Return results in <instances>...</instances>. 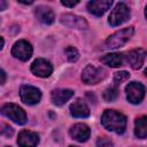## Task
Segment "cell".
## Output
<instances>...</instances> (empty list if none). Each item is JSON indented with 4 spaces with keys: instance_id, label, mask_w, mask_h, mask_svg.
<instances>
[{
    "instance_id": "obj_1",
    "label": "cell",
    "mask_w": 147,
    "mask_h": 147,
    "mask_svg": "<svg viewBox=\"0 0 147 147\" xmlns=\"http://www.w3.org/2000/svg\"><path fill=\"white\" fill-rule=\"evenodd\" d=\"M101 124L108 131L116 132L118 134L123 133L126 127V117L115 110L107 109L101 116Z\"/></svg>"
},
{
    "instance_id": "obj_2",
    "label": "cell",
    "mask_w": 147,
    "mask_h": 147,
    "mask_svg": "<svg viewBox=\"0 0 147 147\" xmlns=\"http://www.w3.org/2000/svg\"><path fill=\"white\" fill-rule=\"evenodd\" d=\"M133 32H134L133 26H129V28H125L123 30H119V31L115 32L114 34H111L110 37L107 38V40L105 42V47L110 48V49L122 47L132 37Z\"/></svg>"
},
{
    "instance_id": "obj_3",
    "label": "cell",
    "mask_w": 147,
    "mask_h": 147,
    "mask_svg": "<svg viewBox=\"0 0 147 147\" xmlns=\"http://www.w3.org/2000/svg\"><path fill=\"white\" fill-rule=\"evenodd\" d=\"M107 77V71L101 68V67H95L92 64H88L82 74V80L85 84L92 85V84H98L101 80H103Z\"/></svg>"
},
{
    "instance_id": "obj_4",
    "label": "cell",
    "mask_w": 147,
    "mask_h": 147,
    "mask_svg": "<svg viewBox=\"0 0 147 147\" xmlns=\"http://www.w3.org/2000/svg\"><path fill=\"white\" fill-rule=\"evenodd\" d=\"M1 113H2V115H5L6 117H8L9 119H11L13 122H15L16 124H20V125L25 124L28 121L25 111L21 107H18L17 105H14V103L3 105L1 107Z\"/></svg>"
},
{
    "instance_id": "obj_5",
    "label": "cell",
    "mask_w": 147,
    "mask_h": 147,
    "mask_svg": "<svg viewBox=\"0 0 147 147\" xmlns=\"http://www.w3.org/2000/svg\"><path fill=\"white\" fill-rule=\"evenodd\" d=\"M130 18V9L124 2H119L115 6V8L111 10L108 22L111 26H117L124 22H126Z\"/></svg>"
},
{
    "instance_id": "obj_6",
    "label": "cell",
    "mask_w": 147,
    "mask_h": 147,
    "mask_svg": "<svg viewBox=\"0 0 147 147\" xmlns=\"http://www.w3.org/2000/svg\"><path fill=\"white\" fill-rule=\"evenodd\" d=\"M126 98L131 103H140L145 96V87L141 83L131 82L125 88Z\"/></svg>"
},
{
    "instance_id": "obj_7",
    "label": "cell",
    "mask_w": 147,
    "mask_h": 147,
    "mask_svg": "<svg viewBox=\"0 0 147 147\" xmlns=\"http://www.w3.org/2000/svg\"><path fill=\"white\" fill-rule=\"evenodd\" d=\"M11 55L18 60L28 61L32 55V46L26 40H18L11 48Z\"/></svg>"
},
{
    "instance_id": "obj_8",
    "label": "cell",
    "mask_w": 147,
    "mask_h": 147,
    "mask_svg": "<svg viewBox=\"0 0 147 147\" xmlns=\"http://www.w3.org/2000/svg\"><path fill=\"white\" fill-rule=\"evenodd\" d=\"M21 100L26 105H36L40 101L41 93L37 87L30 85H23L20 90Z\"/></svg>"
},
{
    "instance_id": "obj_9",
    "label": "cell",
    "mask_w": 147,
    "mask_h": 147,
    "mask_svg": "<svg viewBox=\"0 0 147 147\" xmlns=\"http://www.w3.org/2000/svg\"><path fill=\"white\" fill-rule=\"evenodd\" d=\"M60 21H61L62 24H64L65 26L71 28V29L85 30V29L88 28L87 22L83 17L77 16V15H74V14H63L61 16Z\"/></svg>"
},
{
    "instance_id": "obj_10",
    "label": "cell",
    "mask_w": 147,
    "mask_h": 147,
    "mask_svg": "<svg viewBox=\"0 0 147 147\" xmlns=\"http://www.w3.org/2000/svg\"><path fill=\"white\" fill-rule=\"evenodd\" d=\"M31 71L36 76H38V77L46 78V77L51 76V74L53 71V67H52V64L47 60H45V59H37L31 64Z\"/></svg>"
},
{
    "instance_id": "obj_11",
    "label": "cell",
    "mask_w": 147,
    "mask_h": 147,
    "mask_svg": "<svg viewBox=\"0 0 147 147\" xmlns=\"http://www.w3.org/2000/svg\"><path fill=\"white\" fill-rule=\"evenodd\" d=\"M147 56V52L142 48H136V49H132L127 53L126 55V61L127 63L130 64V67L132 69H139L142 64H144V61Z\"/></svg>"
},
{
    "instance_id": "obj_12",
    "label": "cell",
    "mask_w": 147,
    "mask_h": 147,
    "mask_svg": "<svg viewBox=\"0 0 147 147\" xmlns=\"http://www.w3.org/2000/svg\"><path fill=\"white\" fill-rule=\"evenodd\" d=\"M39 142V136L36 132L23 130L18 133L17 144L20 147H36Z\"/></svg>"
},
{
    "instance_id": "obj_13",
    "label": "cell",
    "mask_w": 147,
    "mask_h": 147,
    "mask_svg": "<svg viewBox=\"0 0 147 147\" xmlns=\"http://www.w3.org/2000/svg\"><path fill=\"white\" fill-rule=\"evenodd\" d=\"M111 5V0H92L87 3V10L95 16H102Z\"/></svg>"
},
{
    "instance_id": "obj_14",
    "label": "cell",
    "mask_w": 147,
    "mask_h": 147,
    "mask_svg": "<svg viewBox=\"0 0 147 147\" xmlns=\"http://www.w3.org/2000/svg\"><path fill=\"white\" fill-rule=\"evenodd\" d=\"M69 133H70L72 139H75V140H77L79 142H84L90 138L91 131H90V127L86 124L77 123V124L71 126Z\"/></svg>"
},
{
    "instance_id": "obj_15",
    "label": "cell",
    "mask_w": 147,
    "mask_h": 147,
    "mask_svg": "<svg viewBox=\"0 0 147 147\" xmlns=\"http://www.w3.org/2000/svg\"><path fill=\"white\" fill-rule=\"evenodd\" d=\"M70 114L74 117H87L90 116V108L82 99H76L70 106Z\"/></svg>"
},
{
    "instance_id": "obj_16",
    "label": "cell",
    "mask_w": 147,
    "mask_h": 147,
    "mask_svg": "<svg viewBox=\"0 0 147 147\" xmlns=\"http://www.w3.org/2000/svg\"><path fill=\"white\" fill-rule=\"evenodd\" d=\"M34 15L38 18V21H40L44 24H52L55 20V15H54L53 10L45 6L37 7L34 10Z\"/></svg>"
},
{
    "instance_id": "obj_17",
    "label": "cell",
    "mask_w": 147,
    "mask_h": 147,
    "mask_svg": "<svg viewBox=\"0 0 147 147\" xmlns=\"http://www.w3.org/2000/svg\"><path fill=\"white\" fill-rule=\"evenodd\" d=\"M74 95V91L63 88V90H54L52 92V102L56 106H62L64 105L69 99H71Z\"/></svg>"
},
{
    "instance_id": "obj_18",
    "label": "cell",
    "mask_w": 147,
    "mask_h": 147,
    "mask_svg": "<svg viewBox=\"0 0 147 147\" xmlns=\"http://www.w3.org/2000/svg\"><path fill=\"white\" fill-rule=\"evenodd\" d=\"M100 61L103 64H107L111 68H117L123 64L124 56H123V54H119V53H110V54H106L105 56H102L100 59Z\"/></svg>"
},
{
    "instance_id": "obj_19",
    "label": "cell",
    "mask_w": 147,
    "mask_h": 147,
    "mask_svg": "<svg viewBox=\"0 0 147 147\" xmlns=\"http://www.w3.org/2000/svg\"><path fill=\"white\" fill-rule=\"evenodd\" d=\"M134 134L140 138H147V116H141L134 122Z\"/></svg>"
},
{
    "instance_id": "obj_20",
    "label": "cell",
    "mask_w": 147,
    "mask_h": 147,
    "mask_svg": "<svg viewBox=\"0 0 147 147\" xmlns=\"http://www.w3.org/2000/svg\"><path fill=\"white\" fill-rule=\"evenodd\" d=\"M117 96H118V88L116 86H110V87L106 88L103 92V99L107 102H111V101L116 100Z\"/></svg>"
},
{
    "instance_id": "obj_21",
    "label": "cell",
    "mask_w": 147,
    "mask_h": 147,
    "mask_svg": "<svg viewBox=\"0 0 147 147\" xmlns=\"http://www.w3.org/2000/svg\"><path fill=\"white\" fill-rule=\"evenodd\" d=\"M64 54H65V56H67V59H68L69 62H76L78 60V57H79L78 51L75 47H72V46L67 47L65 51H64Z\"/></svg>"
},
{
    "instance_id": "obj_22",
    "label": "cell",
    "mask_w": 147,
    "mask_h": 147,
    "mask_svg": "<svg viewBox=\"0 0 147 147\" xmlns=\"http://www.w3.org/2000/svg\"><path fill=\"white\" fill-rule=\"evenodd\" d=\"M130 78V74L126 71H118L114 75V82L115 84H121Z\"/></svg>"
},
{
    "instance_id": "obj_23",
    "label": "cell",
    "mask_w": 147,
    "mask_h": 147,
    "mask_svg": "<svg viewBox=\"0 0 147 147\" xmlns=\"http://www.w3.org/2000/svg\"><path fill=\"white\" fill-rule=\"evenodd\" d=\"M113 141L107 137H100L96 140V147H113Z\"/></svg>"
},
{
    "instance_id": "obj_24",
    "label": "cell",
    "mask_w": 147,
    "mask_h": 147,
    "mask_svg": "<svg viewBox=\"0 0 147 147\" xmlns=\"http://www.w3.org/2000/svg\"><path fill=\"white\" fill-rule=\"evenodd\" d=\"M2 134L6 137H10L13 136V129L10 126H5V129L2 130Z\"/></svg>"
},
{
    "instance_id": "obj_25",
    "label": "cell",
    "mask_w": 147,
    "mask_h": 147,
    "mask_svg": "<svg viewBox=\"0 0 147 147\" xmlns=\"http://www.w3.org/2000/svg\"><path fill=\"white\" fill-rule=\"evenodd\" d=\"M78 2H79V1H61V3H62L63 6H67V7H74V6H76Z\"/></svg>"
},
{
    "instance_id": "obj_26",
    "label": "cell",
    "mask_w": 147,
    "mask_h": 147,
    "mask_svg": "<svg viewBox=\"0 0 147 147\" xmlns=\"http://www.w3.org/2000/svg\"><path fill=\"white\" fill-rule=\"evenodd\" d=\"M0 75H1V84L3 85V84H5V82H6V72H5L3 70H1Z\"/></svg>"
},
{
    "instance_id": "obj_27",
    "label": "cell",
    "mask_w": 147,
    "mask_h": 147,
    "mask_svg": "<svg viewBox=\"0 0 147 147\" xmlns=\"http://www.w3.org/2000/svg\"><path fill=\"white\" fill-rule=\"evenodd\" d=\"M0 5H1V8H0V9H1V10H5V8H6V2H5L3 0H1V1H0Z\"/></svg>"
},
{
    "instance_id": "obj_28",
    "label": "cell",
    "mask_w": 147,
    "mask_h": 147,
    "mask_svg": "<svg viewBox=\"0 0 147 147\" xmlns=\"http://www.w3.org/2000/svg\"><path fill=\"white\" fill-rule=\"evenodd\" d=\"M3 44H5V41H3V38H1V49H2V47H3Z\"/></svg>"
},
{
    "instance_id": "obj_29",
    "label": "cell",
    "mask_w": 147,
    "mask_h": 147,
    "mask_svg": "<svg viewBox=\"0 0 147 147\" xmlns=\"http://www.w3.org/2000/svg\"><path fill=\"white\" fill-rule=\"evenodd\" d=\"M145 16H146V18H147V6H146V9H145Z\"/></svg>"
},
{
    "instance_id": "obj_30",
    "label": "cell",
    "mask_w": 147,
    "mask_h": 147,
    "mask_svg": "<svg viewBox=\"0 0 147 147\" xmlns=\"http://www.w3.org/2000/svg\"><path fill=\"white\" fill-rule=\"evenodd\" d=\"M145 75L147 76V68H146V70H145Z\"/></svg>"
},
{
    "instance_id": "obj_31",
    "label": "cell",
    "mask_w": 147,
    "mask_h": 147,
    "mask_svg": "<svg viewBox=\"0 0 147 147\" xmlns=\"http://www.w3.org/2000/svg\"><path fill=\"white\" fill-rule=\"evenodd\" d=\"M69 147H77V146H69Z\"/></svg>"
},
{
    "instance_id": "obj_32",
    "label": "cell",
    "mask_w": 147,
    "mask_h": 147,
    "mask_svg": "<svg viewBox=\"0 0 147 147\" xmlns=\"http://www.w3.org/2000/svg\"><path fill=\"white\" fill-rule=\"evenodd\" d=\"M6 147H8V146H6Z\"/></svg>"
}]
</instances>
